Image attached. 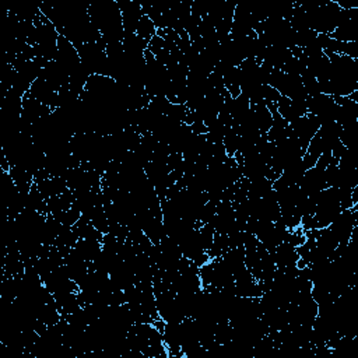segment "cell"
Instances as JSON below:
<instances>
[{"label": "cell", "instance_id": "1", "mask_svg": "<svg viewBox=\"0 0 358 358\" xmlns=\"http://www.w3.org/2000/svg\"><path fill=\"white\" fill-rule=\"evenodd\" d=\"M88 15L100 31L105 44L123 41L125 30L118 2L107 0V2H97L90 5Z\"/></svg>", "mask_w": 358, "mask_h": 358}, {"label": "cell", "instance_id": "2", "mask_svg": "<svg viewBox=\"0 0 358 358\" xmlns=\"http://www.w3.org/2000/svg\"><path fill=\"white\" fill-rule=\"evenodd\" d=\"M118 6L121 9L125 34H136L139 23L144 16L142 5L137 2H129V0H125V2H118Z\"/></svg>", "mask_w": 358, "mask_h": 358}, {"label": "cell", "instance_id": "3", "mask_svg": "<svg viewBox=\"0 0 358 358\" xmlns=\"http://www.w3.org/2000/svg\"><path fill=\"white\" fill-rule=\"evenodd\" d=\"M155 34H157V27H155L154 23L144 15V16L142 17L140 23H139V27H137V30H136V35H137L140 40H143V41H146V42L148 44L150 40H151Z\"/></svg>", "mask_w": 358, "mask_h": 358}]
</instances>
